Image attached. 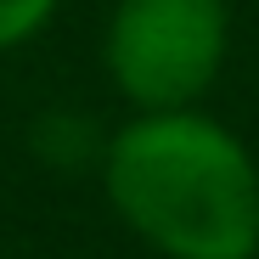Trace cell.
I'll return each mask as SVG.
<instances>
[{"label":"cell","instance_id":"obj_1","mask_svg":"<svg viewBox=\"0 0 259 259\" xmlns=\"http://www.w3.org/2000/svg\"><path fill=\"white\" fill-rule=\"evenodd\" d=\"M118 214L169 259L259 253V169L214 118L152 107L107 147Z\"/></svg>","mask_w":259,"mask_h":259},{"label":"cell","instance_id":"obj_2","mask_svg":"<svg viewBox=\"0 0 259 259\" xmlns=\"http://www.w3.org/2000/svg\"><path fill=\"white\" fill-rule=\"evenodd\" d=\"M226 57V6L220 0H124L107 62L130 102L186 107L203 96Z\"/></svg>","mask_w":259,"mask_h":259},{"label":"cell","instance_id":"obj_3","mask_svg":"<svg viewBox=\"0 0 259 259\" xmlns=\"http://www.w3.org/2000/svg\"><path fill=\"white\" fill-rule=\"evenodd\" d=\"M57 0H0V46H17V39H28L39 23L51 17Z\"/></svg>","mask_w":259,"mask_h":259}]
</instances>
